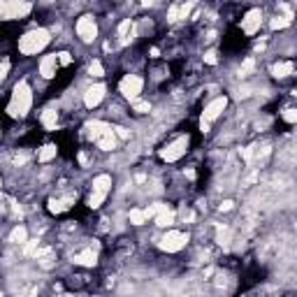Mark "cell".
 Segmentation results:
<instances>
[{
    "label": "cell",
    "mask_w": 297,
    "mask_h": 297,
    "mask_svg": "<svg viewBox=\"0 0 297 297\" xmlns=\"http://www.w3.org/2000/svg\"><path fill=\"white\" fill-rule=\"evenodd\" d=\"M263 21H265L263 10H258V7L248 10L246 14H244V19H242V33L248 35V38H253L260 28H263Z\"/></svg>",
    "instance_id": "8fae6325"
},
{
    "label": "cell",
    "mask_w": 297,
    "mask_h": 297,
    "mask_svg": "<svg viewBox=\"0 0 297 297\" xmlns=\"http://www.w3.org/2000/svg\"><path fill=\"white\" fill-rule=\"evenodd\" d=\"M56 56H58V65H70L72 63V56L67 54V51H58Z\"/></svg>",
    "instance_id": "1f68e13d"
},
{
    "label": "cell",
    "mask_w": 297,
    "mask_h": 297,
    "mask_svg": "<svg viewBox=\"0 0 297 297\" xmlns=\"http://www.w3.org/2000/svg\"><path fill=\"white\" fill-rule=\"evenodd\" d=\"M0 188H3V176H0Z\"/></svg>",
    "instance_id": "8d00e7d4"
},
{
    "label": "cell",
    "mask_w": 297,
    "mask_h": 297,
    "mask_svg": "<svg viewBox=\"0 0 297 297\" xmlns=\"http://www.w3.org/2000/svg\"><path fill=\"white\" fill-rule=\"evenodd\" d=\"M114 132H116V137L121 139V142H126V139H130V130L123 126H114Z\"/></svg>",
    "instance_id": "4dcf8cb0"
},
{
    "label": "cell",
    "mask_w": 297,
    "mask_h": 297,
    "mask_svg": "<svg viewBox=\"0 0 297 297\" xmlns=\"http://www.w3.org/2000/svg\"><path fill=\"white\" fill-rule=\"evenodd\" d=\"M232 207H235V202L232 200H226V202H220V207H218V211H230Z\"/></svg>",
    "instance_id": "836d02e7"
},
{
    "label": "cell",
    "mask_w": 297,
    "mask_h": 297,
    "mask_svg": "<svg viewBox=\"0 0 297 297\" xmlns=\"http://www.w3.org/2000/svg\"><path fill=\"white\" fill-rule=\"evenodd\" d=\"M132 26H135L132 19H123V21L119 23V28H116V35H119V38H126V35L132 30Z\"/></svg>",
    "instance_id": "4316f807"
},
{
    "label": "cell",
    "mask_w": 297,
    "mask_h": 297,
    "mask_svg": "<svg viewBox=\"0 0 297 297\" xmlns=\"http://www.w3.org/2000/svg\"><path fill=\"white\" fill-rule=\"evenodd\" d=\"M40 123L44 126V130L47 132H54L56 128H58V112L56 109H44L42 114H40Z\"/></svg>",
    "instance_id": "2e32d148"
},
{
    "label": "cell",
    "mask_w": 297,
    "mask_h": 297,
    "mask_svg": "<svg viewBox=\"0 0 297 297\" xmlns=\"http://www.w3.org/2000/svg\"><path fill=\"white\" fill-rule=\"evenodd\" d=\"M105 200H107V193H98V191H91V195H88V200H86V204L91 207V209H100L102 204H105Z\"/></svg>",
    "instance_id": "7402d4cb"
},
{
    "label": "cell",
    "mask_w": 297,
    "mask_h": 297,
    "mask_svg": "<svg viewBox=\"0 0 297 297\" xmlns=\"http://www.w3.org/2000/svg\"><path fill=\"white\" fill-rule=\"evenodd\" d=\"M107 98V86L102 82H95L84 91V107L86 109H95L102 105V100Z\"/></svg>",
    "instance_id": "30bf717a"
},
{
    "label": "cell",
    "mask_w": 297,
    "mask_h": 297,
    "mask_svg": "<svg viewBox=\"0 0 297 297\" xmlns=\"http://www.w3.org/2000/svg\"><path fill=\"white\" fill-rule=\"evenodd\" d=\"M86 137L91 139L100 151H107V154H109V151H116L119 144H121V139L116 137V132H114V126H109L107 121H100V119L86 123Z\"/></svg>",
    "instance_id": "7a4b0ae2"
},
{
    "label": "cell",
    "mask_w": 297,
    "mask_h": 297,
    "mask_svg": "<svg viewBox=\"0 0 297 297\" xmlns=\"http://www.w3.org/2000/svg\"><path fill=\"white\" fill-rule=\"evenodd\" d=\"M142 91H144V79L139 77V75H132L130 72V75H123L121 82H119V93H121L128 102L142 98Z\"/></svg>",
    "instance_id": "9c48e42d"
},
{
    "label": "cell",
    "mask_w": 297,
    "mask_h": 297,
    "mask_svg": "<svg viewBox=\"0 0 297 297\" xmlns=\"http://www.w3.org/2000/svg\"><path fill=\"white\" fill-rule=\"evenodd\" d=\"M56 156H58V146H56V144H44L38 151V163H42V165L44 163H51Z\"/></svg>",
    "instance_id": "d6986e66"
},
{
    "label": "cell",
    "mask_w": 297,
    "mask_h": 297,
    "mask_svg": "<svg viewBox=\"0 0 297 297\" xmlns=\"http://www.w3.org/2000/svg\"><path fill=\"white\" fill-rule=\"evenodd\" d=\"M72 263L79 265V267H86V270H91V267H95L98 265V246H88L84 248V251H79V253L72 255Z\"/></svg>",
    "instance_id": "4fadbf2b"
},
{
    "label": "cell",
    "mask_w": 297,
    "mask_h": 297,
    "mask_svg": "<svg viewBox=\"0 0 297 297\" xmlns=\"http://www.w3.org/2000/svg\"><path fill=\"white\" fill-rule=\"evenodd\" d=\"M295 72V65H292V61H279L274 63V67H272V75H274V79H288Z\"/></svg>",
    "instance_id": "e0dca14e"
},
{
    "label": "cell",
    "mask_w": 297,
    "mask_h": 297,
    "mask_svg": "<svg viewBox=\"0 0 297 297\" xmlns=\"http://www.w3.org/2000/svg\"><path fill=\"white\" fill-rule=\"evenodd\" d=\"M186 176H188V179H195V170H193V167H188V170H186Z\"/></svg>",
    "instance_id": "e575fe53"
},
{
    "label": "cell",
    "mask_w": 297,
    "mask_h": 297,
    "mask_svg": "<svg viewBox=\"0 0 297 297\" xmlns=\"http://www.w3.org/2000/svg\"><path fill=\"white\" fill-rule=\"evenodd\" d=\"M188 239H191V235H188V232L167 228V232L160 237L158 248H160V251H165V253H179V251H183V248H186Z\"/></svg>",
    "instance_id": "52a82bcc"
},
{
    "label": "cell",
    "mask_w": 297,
    "mask_h": 297,
    "mask_svg": "<svg viewBox=\"0 0 297 297\" xmlns=\"http://www.w3.org/2000/svg\"><path fill=\"white\" fill-rule=\"evenodd\" d=\"M216 242H218V246H230L232 244V228L230 226H220L218 230H216Z\"/></svg>",
    "instance_id": "ffe728a7"
},
{
    "label": "cell",
    "mask_w": 297,
    "mask_h": 297,
    "mask_svg": "<svg viewBox=\"0 0 297 297\" xmlns=\"http://www.w3.org/2000/svg\"><path fill=\"white\" fill-rule=\"evenodd\" d=\"M88 75L93 79H102L105 77V67H102V63L98 61V58H93V61L88 63Z\"/></svg>",
    "instance_id": "cb8c5ba5"
},
{
    "label": "cell",
    "mask_w": 297,
    "mask_h": 297,
    "mask_svg": "<svg viewBox=\"0 0 297 297\" xmlns=\"http://www.w3.org/2000/svg\"><path fill=\"white\" fill-rule=\"evenodd\" d=\"M174 21H179V3H174L167 10V23H174Z\"/></svg>",
    "instance_id": "f546056e"
},
{
    "label": "cell",
    "mask_w": 297,
    "mask_h": 297,
    "mask_svg": "<svg viewBox=\"0 0 297 297\" xmlns=\"http://www.w3.org/2000/svg\"><path fill=\"white\" fill-rule=\"evenodd\" d=\"M51 44V30H47V28H30V30H26V33L19 38L17 42V49L21 56H38L42 54L47 47Z\"/></svg>",
    "instance_id": "3957f363"
},
{
    "label": "cell",
    "mask_w": 297,
    "mask_h": 297,
    "mask_svg": "<svg viewBox=\"0 0 297 297\" xmlns=\"http://www.w3.org/2000/svg\"><path fill=\"white\" fill-rule=\"evenodd\" d=\"M228 109V95H216L214 100H209L202 109V116H200V130L202 132H209L211 123L218 121L223 112Z\"/></svg>",
    "instance_id": "277c9868"
},
{
    "label": "cell",
    "mask_w": 297,
    "mask_h": 297,
    "mask_svg": "<svg viewBox=\"0 0 297 297\" xmlns=\"http://www.w3.org/2000/svg\"><path fill=\"white\" fill-rule=\"evenodd\" d=\"M33 5L28 0H0V21H19L28 17Z\"/></svg>",
    "instance_id": "8992f818"
},
{
    "label": "cell",
    "mask_w": 297,
    "mask_h": 297,
    "mask_svg": "<svg viewBox=\"0 0 297 297\" xmlns=\"http://www.w3.org/2000/svg\"><path fill=\"white\" fill-rule=\"evenodd\" d=\"M112 186H114V179L112 174H98L93 176V181H91V191H98V193H112Z\"/></svg>",
    "instance_id": "9a60e30c"
},
{
    "label": "cell",
    "mask_w": 297,
    "mask_h": 297,
    "mask_svg": "<svg viewBox=\"0 0 297 297\" xmlns=\"http://www.w3.org/2000/svg\"><path fill=\"white\" fill-rule=\"evenodd\" d=\"M281 119L288 123V126H292V123H297V109L295 107H286V109L281 112Z\"/></svg>",
    "instance_id": "83f0119b"
},
{
    "label": "cell",
    "mask_w": 297,
    "mask_h": 297,
    "mask_svg": "<svg viewBox=\"0 0 297 297\" xmlns=\"http://www.w3.org/2000/svg\"><path fill=\"white\" fill-rule=\"evenodd\" d=\"M154 223L158 228H163V230H167V228H174L176 211L172 209V207H167V204H160V209L156 211V216H154Z\"/></svg>",
    "instance_id": "5bb4252c"
},
{
    "label": "cell",
    "mask_w": 297,
    "mask_h": 297,
    "mask_svg": "<svg viewBox=\"0 0 297 297\" xmlns=\"http://www.w3.org/2000/svg\"><path fill=\"white\" fill-rule=\"evenodd\" d=\"M292 23V19H288V17H274V19H270V28L272 30H283V28H288Z\"/></svg>",
    "instance_id": "d4e9b609"
},
{
    "label": "cell",
    "mask_w": 297,
    "mask_h": 297,
    "mask_svg": "<svg viewBox=\"0 0 297 297\" xmlns=\"http://www.w3.org/2000/svg\"><path fill=\"white\" fill-rule=\"evenodd\" d=\"M33 88L26 79H19L12 88V95H10V102H7V114L12 119H26L33 109Z\"/></svg>",
    "instance_id": "6da1fadb"
},
{
    "label": "cell",
    "mask_w": 297,
    "mask_h": 297,
    "mask_svg": "<svg viewBox=\"0 0 297 297\" xmlns=\"http://www.w3.org/2000/svg\"><path fill=\"white\" fill-rule=\"evenodd\" d=\"M128 220H130V226H144V223H148L146 214H144V209H130L128 211Z\"/></svg>",
    "instance_id": "603a6c76"
},
{
    "label": "cell",
    "mask_w": 297,
    "mask_h": 297,
    "mask_svg": "<svg viewBox=\"0 0 297 297\" xmlns=\"http://www.w3.org/2000/svg\"><path fill=\"white\" fill-rule=\"evenodd\" d=\"M58 56L56 54H47L40 58L38 63V72H40V77L42 79H54L56 77V72H58Z\"/></svg>",
    "instance_id": "7c38bea8"
},
{
    "label": "cell",
    "mask_w": 297,
    "mask_h": 297,
    "mask_svg": "<svg viewBox=\"0 0 297 297\" xmlns=\"http://www.w3.org/2000/svg\"><path fill=\"white\" fill-rule=\"evenodd\" d=\"M188 146H191V137L188 135H176L172 142H167L160 148V160L163 163H176L188 154Z\"/></svg>",
    "instance_id": "5b68a950"
},
{
    "label": "cell",
    "mask_w": 297,
    "mask_h": 297,
    "mask_svg": "<svg viewBox=\"0 0 297 297\" xmlns=\"http://www.w3.org/2000/svg\"><path fill=\"white\" fill-rule=\"evenodd\" d=\"M75 33L84 44H93L98 40V21L93 14H82L75 23Z\"/></svg>",
    "instance_id": "ba28073f"
},
{
    "label": "cell",
    "mask_w": 297,
    "mask_h": 297,
    "mask_svg": "<svg viewBox=\"0 0 297 297\" xmlns=\"http://www.w3.org/2000/svg\"><path fill=\"white\" fill-rule=\"evenodd\" d=\"M158 56H160V51L154 47V49H151V58H158Z\"/></svg>",
    "instance_id": "d590c367"
},
{
    "label": "cell",
    "mask_w": 297,
    "mask_h": 297,
    "mask_svg": "<svg viewBox=\"0 0 297 297\" xmlns=\"http://www.w3.org/2000/svg\"><path fill=\"white\" fill-rule=\"evenodd\" d=\"M132 112H137V114H148L151 112V102H146V100H132Z\"/></svg>",
    "instance_id": "484cf974"
},
{
    "label": "cell",
    "mask_w": 297,
    "mask_h": 297,
    "mask_svg": "<svg viewBox=\"0 0 297 297\" xmlns=\"http://www.w3.org/2000/svg\"><path fill=\"white\" fill-rule=\"evenodd\" d=\"M75 198H51L49 200V211L51 214H63L65 209H70Z\"/></svg>",
    "instance_id": "ac0fdd59"
},
{
    "label": "cell",
    "mask_w": 297,
    "mask_h": 297,
    "mask_svg": "<svg viewBox=\"0 0 297 297\" xmlns=\"http://www.w3.org/2000/svg\"><path fill=\"white\" fill-rule=\"evenodd\" d=\"M7 72H10V61H3V65H0V79H5Z\"/></svg>",
    "instance_id": "d6a6232c"
},
{
    "label": "cell",
    "mask_w": 297,
    "mask_h": 297,
    "mask_svg": "<svg viewBox=\"0 0 297 297\" xmlns=\"http://www.w3.org/2000/svg\"><path fill=\"white\" fill-rule=\"evenodd\" d=\"M202 61L207 63V65H216V63H218V51H216V49H209L207 54L202 56Z\"/></svg>",
    "instance_id": "f1b7e54d"
},
{
    "label": "cell",
    "mask_w": 297,
    "mask_h": 297,
    "mask_svg": "<svg viewBox=\"0 0 297 297\" xmlns=\"http://www.w3.org/2000/svg\"><path fill=\"white\" fill-rule=\"evenodd\" d=\"M10 242H12V244H19V246H23V244L28 242V228H26V226H17L14 230L10 232Z\"/></svg>",
    "instance_id": "44dd1931"
}]
</instances>
